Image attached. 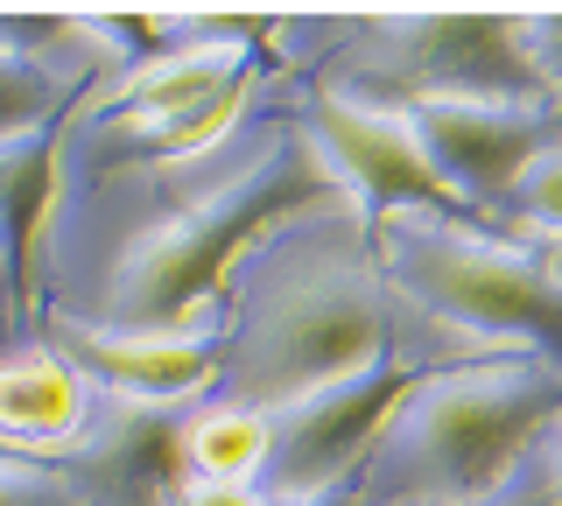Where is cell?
Returning <instances> with one entry per match:
<instances>
[{
	"label": "cell",
	"instance_id": "12",
	"mask_svg": "<svg viewBox=\"0 0 562 506\" xmlns=\"http://www.w3.org/2000/svg\"><path fill=\"white\" fill-rule=\"evenodd\" d=\"M57 127H29V134H8V142H0V254L22 268L29 303H35L43 225H49V204H57ZM35 338H43V330H35Z\"/></svg>",
	"mask_w": 562,
	"mask_h": 506
},
{
	"label": "cell",
	"instance_id": "15",
	"mask_svg": "<svg viewBox=\"0 0 562 506\" xmlns=\"http://www.w3.org/2000/svg\"><path fill=\"white\" fill-rule=\"evenodd\" d=\"M506 233H535V239H555L562 247V142L520 177L514 204H506Z\"/></svg>",
	"mask_w": 562,
	"mask_h": 506
},
{
	"label": "cell",
	"instance_id": "6",
	"mask_svg": "<svg viewBox=\"0 0 562 506\" xmlns=\"http://www.w3.org/2000/svg\"><path fill=\"white\" fill-rule=\"evenodd\" d=\"M436 366H457V359H422V352H401L373 366V373H351V380H330L316 394H295L289 408H274V458H268V479L260 493H351L373 436L386 429V415L415 394V380H429Z\"/></svg>",
	"mask_w": 562,
	"mask_h": 506
},
{
	"label": "cell",
	"instance_id": "16",
	"mask_svg": "<svg viewBox=\"0 0 562 506\" xmlns=\"http://www.w3.org/2000/svg\"><path fill=\"white\" fill-rule=\"evenodd\" d=\"M520 22H527V57L541 71V99L562 120V8H520Z\"/></svg>",
	"mask_w": 562,
	"mask_h": 506
},
{
	"label": "cell",
	"instance_id": "17",
	"mask_svg": "<svg viewBox=\"0 0 562 506\" xmlns=\"http://www.w3.org/2000/svg\"><path fill=\"white\" fill-rule=\"evenodd\" d=\"M35 338V303H29V282L22 268H14L8 254H0V352H14V345Z\"/></svg>",
	"mask_w": 562,
	"mask_h": 506
},
{
	"label": "cell",
	"instance_id": "10",
	"mask_svg": "<svg viewBox=\"0 0 562 506\" xmlns=\"http://www.w3.org/2000/svg\"><path fill=\"white\" fill-rule=\"evenodd\" d=\"M99 78L78 14H0V142L57 127Z\"/></svg>",
	"mask_w": 562,
	"mask_h": 506
},
{
	"label": "cell",
	"instance_id": "13",
	"mask_svg": "<svg viewBox=\"0 0 562 506\" xmlns=\"http://www.w3.org/2000/svg\"><path fill=\"white\" fill-rule=\"evenodd\" d=\"M274 458V415L239 401H204L183 415V479L204 485H260Z\"/></svg>",
	"mask_w": 562,
	"mask_h": 506
},
{
	"label": "cell",
	"instance_id": "9",
	"mask_svg": "<svg viewBox=\"0 0 562 506\" xmlns=\"http://www.w3.org/2000/svg\"><path fill=\"white\" fill-rule=\"evenodd\" d=\"M43 338L92 380L99 394L140 401V408H204L218 394L225 366V324L218 310L176 330H78V324H43Z\"/></svg>",
	"mask_w": 562,
	"mask_h": 506
},
{
	"label": "cell",
	"instance_id": "11",
	"mask_svg": "<svg viewBox=\"0 0 562 506\" xmlns=\"http://www.w3.org/2000/svg\"><path fill=\"white\" fill-rule=\"evenodd\" d=\"M99 423V387L49 338L0 352V450L70 464Z\"/></svg>",
	"mask_w": 562,
	"mask_h": 506
},
{
	"label": "cell",
	"instance_id": "3",
	"mask_svg": "<svg viewBox=\"0 0 562 506\" xmlns=\"http://www.w3.org/2000/svg\"><path fill=\"white\" fill-rule=\"evenodd\" d=\"M562 415V359L492 352L415 380L351 493L359 506H499Z\"/></svg>",
	"mask_w": 562,
	"mask_h": 506
},
{
	"label": "cell",
	"instance_id": "4",
	"mask_svg": "<svg viewBox=\"0 0 562 506\" xmlns=\"http://www.w3.org/2000/svg\"><path fill=\"white\" fill-rule=\"evenodd\" d=\"M281 71L380 106L422 99H541L520 14L485 8H380V14H281ZM549 106V99H541Z\"/></svg>",
	"mask_w": 562,
	"mask_h": 506
},
{
	"label": "cell",
	"instance_id": "1",
	"mask_svg": "<svg viewBox=\"0 0 562 506\" xmlns=\"http://www.w3.org/2000/svg\"><path fill=\"white\" fill-rule=\"evenodd\" d=\"M345 198L295 113V78L233 142L176 162L64 169L35 254V330H176L218 310L233 260L268 225Z\"/></svg>",
	"mask_w": 562,
	"mask_h": 506
},
{
	"label": "cell",
	"instance_id": "2",
	"mask_svg": "<svg viewBox=\"0 0 562 506\" xmlns=\"http://www.w3.org/2000/svg\"><path fill=\"white\" fill-rule=\"evenodd\" d=\"M225 366L211 401L239 408H289L330 380L373 373V366L422 352V359H492L457 345L450 330L415 317L408 295L386 282L373 218L351 198L310 204V212L268 225L218 289Z\"/></svg>",
	"mask_w": 562,
	"mask_h": 506
},
{
	"label": "cell",
	"instance_id": "18",
	"mask_svg": "<svg viewBox=\"0 0 562 506\" xmlns=\"http://www.w3.org/2000/svg\"><path fill=\"white\" fill-rule=\"evenodd\" d=\"M527 471H535V493H541V506H562V415L549 423V436L535 443Z\"/></svg>",
	"mask_w": 562,
	"mask_h": 506
},
{
	"label": "cell",
	"instance_id": "8",
	"mask_svg": "<svg viewBox=\"0 0 562 506\" xmlns=\"http://www.w3.org/2000/svg\"><path fill=\"white\" fill-rule=\"evenodd\" d=\"M295 113H303L310 142L324 148L338 190L373 225L386 212L464 218V204H457L450 183L429 169V155H422V142H415V127H408L401 106H380V99H359V92H324V85H295Z\"/></svg>",
	"mask_w": 562,
	"mask_h": 506
},
{
	"label": "cell",
	"instance_id": "14",
	"mask_svg": "<svg viewBox=\"0 0 562 506\" xmlns=\"http://www.w3.org/2000/svg\"><path fill=\"white\" fill-rule=\"evenodd\" d=\"M0 506H113V499L57 458H14V450H0Z\"/></svg>",
	"mask_w": 562,
	"mask_h": 506
},
{
	"label": "cell",
	"instance_id": "7",
	"mask_svg": "<svg viewBox=\"0 0 562 506\" xmlns=\"http://www.w3.org/2000/svg\"><path fill=\"white\" fill-rule=\"evenodd\" d=\"M401 113H408L429 169L479 225H506L520 177L562 142V120L541 99H422Z\"/></svg>",
	"mask_w": 562,
	"mask_h": 506
},
{
	"label": "cell",
	"instance_id": "5",
	"mask_svg": "<svg viewBox=\"0 0 562 506\" xmlns=\"http://www.w3.org/2000/svg\"><path fill=\"white\" fill-rule=\"evenodd\" d=\"M386 282L415 317L450 330L471 352L562 359V247L506 225L443 212H386L373 225Z\"/></svg>",
	"mask_w": 562,
	"mask_h": 506
}]
</instances>
